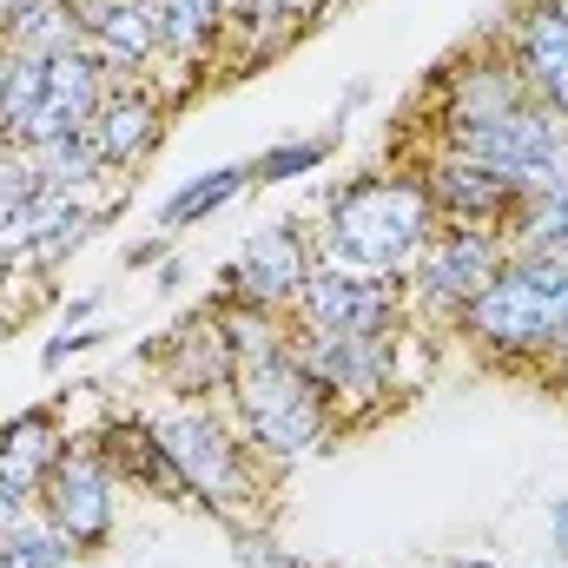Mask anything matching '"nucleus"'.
<instances>
[{
	"instance_id": "obj_1",
	"label": "nucleus",
	"mask_w": 568,
	"mask_h": 568,
	"mask_svg": "<svg viewBox=\"0 0 568 568\" xmlns=\"http://www.w3.org/2000/svg\"><path fill=\"white\" fill-rule=\"evenodd\" d=\"M436 239V205H429L417 172H364L331 192L324 212V258L377 278H410Z\"/></svg>"
},
{
	"instance_id": "obj_2",
	"label": "nucleus",
	"mask_w": 568,
	"mask_h": 568,
	"mask_svg": "<svg viewBox=\"0 0 568 568\" xmlns=\"http://www.w3.org/2000/svg\"><path fill=\"white\" fill-rule=\"evenodd\" d=\"M562 331H568V265L542 258V252H509L503 272L449 317V337H463L489 364H542L562 344Z\"/></svg>"
},
{
	"instance_id": "obj_3",
	"label": "nucleus",
	"mask_w": 568,
	"mask_h": 568,
	"mask_svg": "<svg viewBox=\"0 0 568 568\" xmlns=\"http://www.w3.org/2000/svg\"><path fill=\"white\" fill-rule=\"evenodd\" d=\"M232 424L239 436L272 463V469H291V463H304V456H317L331 436H337V410L324 404V390L304 377V364H297V351L278 344V351H265V357H245L239 371H232Z\"/></svg>"
},
{
	"instance_id": "obj_4",
	"label": "nucleus",
	"mask_w": 568,
	"mask_h": 568,
	"mask_svg": "<svg viewBox=\"0 0 568 568\" xmlns=\"http://www.w3.org/2000/svg\"><path fill=\"white\" fill-rule=\"evenodd\" d=\"M159 449L172 456V469L185 476L192 503H205L219 523H252L265 503V456L239 436V424L212 404H179L165 417H152Z\"/></svg>"
},
{
	"instance_id": "obj_5",
	"label": "nucleus",
	"mask_w": 568,
	"mask_h": 568,
	"mask_svg": "<svg viewBox=\"0 0 568 568\" xmlns=\"http://www.w3.org/2000/svg\"><path fill=\"white\" fill-rule=\"evenodd\" d=\"M443 152L489 165L496 179H509L523 199H549L568 192V120L542 113V106H516L503 120H476V126H449L436 133Z\"/></svg>"
},
{
	"instance_id": "obj_6",
	"label": "nucleus",
	"mask_w": 568,
	"mask_h": 568,
	"mask_svg": "<svg viewBox=\"0 0 568 568\" xmlns=\"http://www.w3.org/2000/svg\"><path fill=\"white\" fill-rule=\"evenodd\" d=\"M410 317V291L404 278H377V272H351L317 258L311 278L297 291V331H351V337H404Z\"/></svg>"
},
{
	"instance_id": "obj_7",
	"label": "nucleus",
	"mask_w": 568,
	"mask_h": 568,
	"mask_svg": "<svg viewBox=\"0 0 568 568\" xmlns=\"http://www.w3.org/2000/svg\"><path fill=\"white\" fill-rule=\"evenodd\" d=\"M503 258H509V239L503 232H483V225H436V239L424 245V258L410 265V304L436 317V324H449L483 284L503 272Z\"/></svg>"
},
{
	"instance_id": "obj_8",
	"label": "nucleus",
	"mask_w": 568,
	"mask_h": 568,
	"mask_svg": "<svg viewBox=\"0 0 568 568\" xmlns=\"http://www.w3.org/2000/svg\"><path fill=\"white\" fill-rule=\"evenodd\" d=\"M397 344L404 337H351V331H297L291 337L304 377L324 390L331 410L384 404L397 390Z\"/></svg>"
},
{
	"instance_id": "obj_9",
	"label": "nucleus",
	"mask_w": 568,
	"mask_h": 568,
	"mask_svg": "<svg viewBox=\"0 0 568 568\" xmlns=\"http://www.w3.org/2000/svg\"><path fill=\"white\" fill-rule=\"evenodd\" d=\"M40 516L80 549V556H93V549H106L113 542V523H120V483H113V469L100 463V449L87 443V449H60V463L47 469V483H40Z\"/></svg>"
},
{
	"instance_id": "obj_10",
	"label": "nucleus",
	"mask_w": 568,
	"mask_h": 568,
	"mask_svg": "<svg viewBox=\"0 0 568 568\" xmlns=\"http://www.w3.org/2000/svg\"><path fill=\"white\" fill-rule=\"evenodd\" d=\"M311 265H317V252H311L304 225H297V219H272V225L245 232V245H239L232 265L219 272V284H225L219 297L258 304V311H297V291L311 278Z\"/></svg>"
},
{
	"instance_id": "obj_11",
	"label": "nucleus",
	"mask_w": 568,
	"mask_h": 568,
	"mask_svg": "<svg viewBox=\"0 0 568 568\" xmlns=\"http://www.w3.org/2000/svg\"><path fill=\"white\" fill-rule=\"evenodd\" d=\"M529 93V106L568 120V7L562 0H523L509 20V53H503Z\"/></svg>"
},
{
	"instance_id": "obj_12",
	"label": "nucleus",
	"mask_w": 568,
	"mask_h": 568,
	"mask_svg": "<svg viewBox=\"0 0 568 568\" xmlns=\"http://www.w3.org/2000/svg\"><path fill=\"white\" fill-rule=\"evenodd\" d=\"M424 192L429 205H436V225H483V232H509V219H516V205H523V192L509 185V179H496L489 165H476V159H456V152H429L424 159Z\"/></svg>"
},
{
	"instance_id": "obj_13",
	"label": "nucleus",
	"mask_w": 568,
	"mask_h": 568,
	"mask_svg": "<svg viewBox=\"0 0 568 568\" xmlns=\"http://www.w3.org/2000/svg\"><path fill=\"white\" fill-rule=\"evenodd\" d=\"M73 20H80V40L87 53L113 73V80H133L159 60V40H152V7L145 0H67Z\"/></svg>"
},
{
	"instance_id": "obj_14",
	"label": "nucleus",
	"mask_w": 568,
	"mask_h": 568,
	"mask_svg": "<svg viewBox=\"0 0 568 568\" xmlns=\"http://www.w3.org/2000/svg\"><path fill=\"white\" fill-rule=\"evenodd\" d=\"M87 133L100 145V165L106 172H133L165 140V106L145 93L140 80H120V87H106V100H100V113H93Z\"/></svg>"
},
{
	"instance_id": "obj_15",
	"label": "nucleus",
	"mask_w": 568,
	"mask_h": 568,
	"mask_svg": "<svg viewBox=\"0 0 568 568\" xmlns=\"http://www.w3.org/2000/svg\"><path fill=\"white\" fill-rule=\"evenodd\" d=\"M93 449H100V463L113 469V483H120V489H140V496H159V503H192L185 476H179V469H172V456L159 449L152 424L113 417V424L93 436Z\"/></svg>"
},
{
	"instance_id": "obj_16",
	"label": "nucleus",
	"mask_w": 568,
	"mask_h": 568,
	"mask_svg": "<svg viewBox=\"0 0 568 568\" xmlns=\"http://www.w3.org/2000/svg\"><path fill=\"white\" fill-rule=\"evenodd\" d=\"M516 106H529V93H523V80H516V67L503 53L496 60H463V67L443 73V120H436V133L476 126V120H503Z\"/></svg>"
},
{
	"instance_id": "obj_17",
	"label": "nucleus",
	"mask_w": 568,
	"mask_h": 568,
	"mask_svg": "<svg viewBox=\"0 0 568 568\" xmlns=\"http://www.w3.org/2000/svg\"><path fill=\"white\" fill-rule=\"evenodd\" d=\"M252 192V159H232V165H212V172H192V179H179V192H165L159 199V212H152V232H192V225H205V219H219L232 199H245Z\"/></svg>"
},
{
	"instance_id": "obj_18",
	"label": "nucleus",
	"mask_w": 568,
	"mask_h": 568,
	"mask_svg": "<svg viewBox=\"0 0 568 568\" xmlns=\"http://www.w3.org/2000/svg\"><path fill=\"white\" fill-rule=\"evenodd\" d=\"M145 7H152V40H159V53L179 60V67L205 60V53L225 40V27H232V7H225V0H145Z\"/></svg>"
},
{
	"instance_id": "obj_19",
	"label": "nucleus",
	"mask_w": 568,
	"mask_h": 568,
	"mask_svg": "<svg viewBox=\"0 0 568 568\" xmlns=\"http://www.w3.org/2000/svg\"><path fill=\"white\" fill-rule=\"evenodd\" d=\"M60 449H67L60 417H53L47 404H33V410H20L13 424H0V476L20 483L27 496H40V483H47V469L60 463Z\"/></svg>"
},
{
	"instance_id": "obj_20",
	"label": "nucleus",
	"mask_w": 568,
	"mask_h": 568,
	"mask_svg": "<svg viewBox=\"0 0 568 568\" xmlns=\"http://www.w3.org/2000/svg\"><path fill=\"white\" fill-rule=\"evenodd\" d=\"M503 239H509V252H542V258L568 265V192H549V199H523Z\"/></svg>"
},
{
	"instance_id": "obj_21",
	"label": "nucleus",
	"mask_w": 568,
	"mask_h": 568,
	"mask_svg": "<svg viewBox=\"0 0 568 568\" xmlns=\"http://www.w3.org/2000/svg\"><path fill=\"white\" fill-rule=\"evenodd\" d=\"M33 165L47 172V185H67V192H87L106 165H100V145L87 126H73V133H60V140L33 145Z\"/></svg>"
},
{
	"instance_id": "obj_22",
	"label": "nucleus",
	"mask_w": 568,
	"mask_h": 568,
	"mask_svg": "<svg viewBox=\"0 0 568 568\" xmlns=\"http://www.w3.org/2000/svg\"><path fill=\"white\" fill-rule=\"evenodd\" d=\"M73 542L47 523V516H27L20 529L0 536V568H73Z\"/></svg>"
},
{
	"instance_id": "obj_23",
	"label": "nucleus",
	"mask_w": 568,
	"mask_h": 568,
	"mask_svg": "<svg viewBox=\"0 0 568 568\" xmlns=\"http://www.w3.org/2000/svg\"><path fill=\"white\" fill-rule=\"evenodd\" d=\"M337 152V133H311V140H278L252 159V185H291V179H311L324 159Z\"/></svg>"
},
{
	"instance_id": "obj_24",
	"label": "nucleus",
	"mask_w": 568,
	"mask_h": 568,
	"mask_svg": "<svg viewBox=\"0 0 568 568\" xmlns=\"http://www.w3.org/2000/svg\"><path fill=\"white\" fill-rule=\"evenodd\" d=\"M47 192V172L33 165V152H20V145H0V219H13L27 199H40Z\"/></svg>"
},
{
	"instance_id": "obj_25",
	"label": "nucleus",
	"mask_w": 568,
	"mask_h": 568,
	"mask_svg": "<svg viewBox=\"0 0 568 568\" xmlns=\"http://www.w3.org/2000/svg\"><path fill=\"white\" fill-rule=\"evenodd\" d=\"M93 344H106V331H93V324H80V331H60V337L40 351V364H47V371H60L67 357H80V351H93Z\"/></svg>"
},
{
	"instance_id": "obj_26",
	"label": "nucleus",
	"mask_w": 568,
	"mask_h": 568,
	"mask_svg": "<svg viewBox=\"0 0 568 568\" xmlns=\"http://www.w3.org/2000/svg\"><path fill=\"white\" fill-rule=\"evenodd\" d=\"M27 516H33V496H27L20 483H7V476H0V536H7V529H20Z\"/></svg>"
},
{
	"instance_id": "obj_27",
	"label": "nucleus",
	"mask_w": 568,
	"mask_h": 568,
	"mask_svg": "<svg viewBox=\"0 0 568 568\" xmlns=\"http://www.w3.org/2000/svg\"><path fill=\"white\" fill-rule=\"evenodd\" d=\"M542 523H549V562H568V496H549Z\"/></svg>"
},
{
	"instance_id": "obj_28",
	"label": "nucleus",
	"mask_w": 568,
	"mask_h": 568,
	"mask_svg": "<svg viewBox=\"0 0 568 568\" xmlns=\"http://www.w3.org/2000/svg\"><path fill=\"white\" fill-rule=\"evenodd\" d=\"M172 252V232H152V239H140L133 252H126V272H145V265H159Z\"/></svg>"
},
{
	"instance_id": "obj_29",
	"label": "nucleus",
	"mask_w": 568,
	"mask_h": 568,
	"mask_svg": "<svg viewBox=\"0 0 568 568\" xmlns=\"http://www.w3.org/2000/svg\"><path fill=\"white\" fill-rule=\"evenodd\" d=\"M542 377H549V384H556V390L568 397V331H562V344H556V351L542 357Z\"/></svg>"
},
{
	"instance_id": "obj_30",
	"label": "nucleus",
	"mask_w": 568,
	"mask_h": 568,
	"mask_svg": "<svg viewBox=\"0 0 568 568\" xmlns=\"http://www.w3.org/2000/svg\"><path fill=\"white\" fill-rule=\"evenodd\" d=\"M93 311H100V291H87V297H67V311H60V324H67V331H80V324H87Z\"/></svg>"
},
{
	"instance_id": "obj_31",
	"label": "nucleus",
	"mask_w": 568,
	"mask_h": 568,
	"mask_svg": "<svg viewBox=\"0 0 568 568\" xmlns=\"http://www.w3.org/2000/svg\"><path fill=\"white\" fill-rule=\"evenodd\" d=\"M179 284H185V258H172V265L159 272V291H179Z\"/></svg>"
},
{
	"instance_id": "obj_32",
	"label": "nucleus",
	"mask_w": 568,
	"mask_h": 568,
	"mask_svg": "<svg viewBox=\"0 0 568 568\" xmlns=\"http://www.w3.org/2000/svg\"><path fill=\"white\" fill-rule=\"evenodd\" d=\"M436 568H503L496 556H449V562H436Z\"/></svg>"
},
{
	"instance_id": "obj_33",
	"label": "nucleus",
	"mask_w": 568,
	"mask_h": 568,
	"mask_svg": "<svg viewBox=\"0 0 568 568\" xmlns=\"http://www.w3.org/2000/svg\"><path fill=\"white\" fill-rule=\"evenodd\" d=\"M324 7H331V0H317V13H324Z\"/></svg>"
},
{
	"instance_id": "obj_34",
	"label": "nucleus",
	"mask_w": 568,
	"mask_h": 568,
	"mask_svg": "<svg viewBox=\"0 0 568 568\" xmlns=\"http://www.w3.org/2000/svg\"><path fill=\"white\" fill-rule=\"evenodd\" d=\"M549 568H568V562H549Z\"/></svg>"
}]
</instances>
